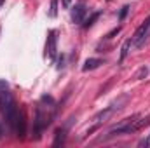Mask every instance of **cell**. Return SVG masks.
Returning a JSON list of instances; mask_svg holds the SVG:
<instances>
[{
  "label": "cell",
  "mask_w": 150,
  "mask_h": 148,
  "mask_svg": "<svg viewBox=\"0 0 150 148\" xmlns=\"http://www.w3.org/2000/svg\"><path fill=\"white\" fill-rule=\"evenodd\" d=\"M86 12H87V9H86V5H75L74 9H72V21H74L75 25H80L82 21H84V18H86Z\"/></svg>",
  "instance_id": "277c9868"
},
{
  "label": "cell",
  "mask_w": 150,
  "mask_h": 148,
  "mask_svg": "<svg viewBox=\"0 0 150 148\" xmlns=\"http://www.w3.org/2000/svg\"><path fill=\"white\" fill-rule=\"evenodd\" d=\"M70 2L72 0H63V7H70Z\"/></svg>",
  "instance_id": "7c38bea8"
},
{
  "label": "cell",
  "mask_w": 150,
  "mask_h": 148,
  "mask_svg": "<svg viewBox=\"0 0 150 148\" xmlns=\"http://www.w3.org/2000/svg\"><path fill=\"white\" fill-rule=\"evenodd\" d=\"M58 14V0H51V11H49V16L54 18Z\"/></svg>",
  "instance_id": "ba28073f"
},
{
  "label": "cell",
  "mask_w": 150,
  "mask_h": 148,
  "mask_svg": "<svg viewBox=\"0 0 150 148\" xmlns=\"http://www.w3.org/2000/svg\"><path fill=\"white\" fill-rule=\"evenodd\" d=\"M131 44H133V40H131V38L124 42V45H122V51H120V61H124V58L127 56V52H129V45H131Z\"/></svg>",
  "instance_id": "52a82bcc"
},
{
  "label": "cell",
  "mask_w": 150,
  "mask_h": 148,
  "mask_svg": "<svg viewBox=\"0 0 150 148\" xmlns=\"http://www.w3.org/2000/svg\"><path fill=\"white\" fill-rule=\"evenodd\" d=\"M100 65H103V59H98V58H89V59L84 63L82 70H84V72H89V70H96Z\"/></svg>",
  "instance_id": "5b68a950"
},
{
  "label": "cell",
  "mask_w": 150,
  "mask_h": 148,
  "mask_svg": "<svg viewBox=\"0 0 150 148\" xmlns=\"http://www.w3.org/2000/svg\"><path fill=\"white\" fill-rule=\"evenodd\" d=\"M0 134H2V127H0Z\"/></svg>",
  "instance_id": "5bb4252c"
},
{
  "label": "cell",
  "mask_w": 150,
  "mask_h": 148,
  "mask_svg": "<svg viewBox=\"0 0 150 148\" xmlns=\"http://www.w3.org/2000/svg\"><path fill=\"white\" fill-rule=\"evenodd\" d=\"M2 5H4V0H0V7H2Z\"/></svg>",
  "instance_id": "4fadbf2b"
},
{
  "label": "cell",
  "mask_w": 150,
  "mask_h": 148,
  "mask_svg": "<svg viewBox=\"0 0 150 148\" xmlns=\"http://www.w3.org/2000/svg\"><path fill=\"white\" fill-rule=\"evenodd\" d=\"M140 147H150V134L143 140V141H140Z\"/></svg>",
  "instance_id": "8fae6325"
},
{
  "label": "cell",
  "mask_w": 150,
  "mask_h": 148,
  "mask_svg": "<svg viewBox=\"0 0 150 148\" xmlns=\"http://www.w3.org/2000/svg\"><path fill=\"white\" fill-rule=\"evenodd\" d=\"M149 33H150V16L138 26V30L134 32V35H133V44L134 45H142L143 42H145V38L149 37Z\"/></svg>",
  "instance_id": "7a4b0ae2"
},
{
  "label": "cell",
  "mask_w": 150,
  "mask_h": 148,
  "mask_svg": "<svg viewBox=\"0 0 150 148\" xmlns=\"http://www.w3.org/2000/svg\"><path fill=\"white\" fill-rule=\"evenodd\" d=\"M56 115V101L51 98V96H42L40 103L37 106V117H35V132H37V138L42 134V131L51 125L52 118Z\"/></svg>",
  "instance_id": "6da1fadb"
},
{
  "label": "cell",
  "mask_w": 150,
  "mask_h": 148,
  "mask_svg": "<svg viewBox=\"0 0 150 148\" xmlns=\"http://www.w3.org/2000/svg\"><path fill=\"white\" fill-rule=\"evenodd\" d=\"M63 141H65V129H58L56 131V140H54V147H59V145H63Z\"/></svg>",
  "instance_id": "8992f818"
},
{
  "label": "cell",
  "mask_w": 150,
  "mask_h": 148,
  "mask_svg": "<svg viewBox=\"0 0 150 148\" xmlns=\"http://www.w3.org/2000/svg\"><path fill=\"white\" fill-rule=\"evenodd\" d=\"M98 18H100V12H94V14H93V16H91V18L87 19V23H84V26H86V28L93 26V25H94V21H96Z\"/></svg>",
  "instance_id": "9c48e42d"
},
{
  "label": "cell",
  "mask_w": 150,
  "mask_h": 148,
  "mask_svg": "<svg viewBox=\"0 0 150 148\" xmlns=\"http://www.w3.org/2000/svg\"><path fill=\"white\" fill-rule=\"evenodd\" d=\"M127 11H129V5H124L122 9H120V12H119V19L122 21L124 18H126V14H127Z\"/></svg>",
  "instance_id": "30bf717a"
},
{
  "label": "cell",
  "mask_w": 150,
  "mask_h": 148,
  "mask_svg": "<svg viewBox=\"0 0 150 148\" xmlns=\"http://www.w3.org/2000/svg\"><path fill=\"white\" fill-rule=\"evenodd\" d=\"M56 52H58V37H56V32H49L47 35V40H45V54L54 59L56 58Z\"/></svg>",
  "instance_id": "3957f363"
}]
</instances>
